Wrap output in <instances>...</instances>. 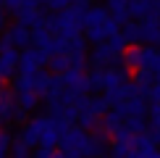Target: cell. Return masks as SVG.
I'll list each match as a JSON object with an SVG mask.
<instances>
[{
  "label": "cell",
  "mask_w": 160,
  "mask_h": 158,
  "mask_svg": "<svg viewBox=\"0 0 160 158\" xmlns=\"http://www.w3.org/2000/svg\"><path fill=\"white\" fill-rule=\"evenodd\" d=\"M123 69L126 71H160V50H155L152 45H131L123 50L121 55Z\"/></svg>",
  "instance_id": "1"
},
{
  "label": "cell",
  "mask_w": 160,
  "mask_h": 158,
  "mask_svg": "<svg viewBox=\"0 0 160 158\" xmlns=\"http://www.w3.org/2000/svg\"><path fill=\"white\" fill-rule=\"evenodd\" d=\"M48 61L50 55L42 48H26L24 53H18V74H37Z\"/></svg>",
  "instance_id": "2"
},
{
  "label": "cell",
  "mask_w": 160,
  "mask_h": 158,
  "mask_svg": "<svg viewBox=\"0 0 160 158\" xmlns=\"http://www.w3.org/2000/svg\"><path fill=\"white\" fill-rule=\"evenodd\" d=\"M89 61H92V66H95V69H108V66H113V63L121 61V53L113 50L108 42H97V48L92 50Z\"/></svg>",
  "instance_id": "3"
},
{
  "label": "cell",
  "mask_w": 160,
  "mask_h": 158,
  "mask_svg": "<svg viewBox=\"0 0 160 158\" xmlns=\"http://www.w3.org/2000/svg\"><path fill=\"white\" fill-rule=\"evenodd\" d=\"M126 82H129V71L126 69H113V66L100 69V90H116Z\"/></svg>",
  "instance_id": "4"
},
{
  "label": "cell",
  "mask_w": 160,
  "mask_h": 158,
  "mask_svg": "<svg viewBox=\"0 0 160 158\" xmlns=\"http://www.w3.org/2000/svg\"><path fill=\"white\" fill-rule=\"evenodd\" d=\"M18 71V50L8 48V50H0V79L8 82V79L16 76Z\"/></svg>",
  "instance_id": "5"
},
{
  "label": "cell",
  "mask_w": 160,
  "mask_h": 158,
  "mask_svg": "<svg viewBox=\"0 0 160 158\" xmlns=\"http://www.w3.org/2000/svg\"><path fill=\"white\" fill-rule=\"evenodd\" d=\"M50 116H34L32 121H26V127L21 129V140L29 145V148H34V145H39V134H42L45 124H48Z\"/></svg>",
  "instance_id": "6"
},
{
  "label": "cell",
  "mask_w": 160,
  "mask_h": 158,
  "mask_svg": "<svg viewBox=\"0 0 160 158\" xmlns=\"http://www.w3.org/2000/svg\"><path fill=\"white\" fill-rule=\"evenodd\" d=\"M139 34L147 45H155L160 40V16H144L139 21Z\"/></svg>",
  "instance_id": "7"
},
{
  "label": "cell",
  "mask_w": 160,
  "mask_h": 158,
  "mask_svg": "<svg viewBox=\"0 0 160 158\" xmlns=\"http://www.w3.org/2000/svg\"><path fill=\"white\" fill-rule=\"evenodd\" d=\"M8 37H11V42H13V48H29V42H32V29L26 24L21 21H16L8 29Z\"/></svg>",
  "instance_id": "8"
},
{
  "label": "cell",
  "mask_w": 160,
  "mask_h": 158,
  "mask_svg": "<svg viewBox=\"0 0 160 158\" xmlns=\"http://www.w3.org/2000/svg\"><path fill=\"white\" fill-rule=\"evenodd\" d=\"M13 111H16V92L5 90L3 95H0V127L13 121Z\"/></svg>",
  "instance_id": "9"
},
{
  "label": "cell",
  "mask_w": 160,
  "mask_h": 158,
  "mask_svg": "<svg viewBox=\"0 0 160 158\" xmlns=\"http://www.w3.org/2000/svg\"><path fill=\"white\" fill-rule=\"evenodd\" d=\"M108 8H102V5H92V8H87L84 11V18H82V26L87 29V26H100V24H105L108 21Z\"/></svg>",
  "instance_id": "10"
},
{
  "label": "cell",
  "mask_w": 160,
  "mask_h": 158,
  "mask_svg": "<svg viewBox=\"0 0 160 158\" xmlns=\"http://www.w3.org/2000/svg\"><path fill=\"white\" fill-rule=\"evenodd\" d=\"M58 140H61V132H58L55 121H52V118H48V124H45L42 134H39V148H48V150H52V148L58 145Z\"/></svg>",
  "instance_id": "11"
},
{
  "label": "cell",
  "mask_w": 160,
  "mask_h": 158,
  "mask_svg": "<svg viewBox=\"0 0 160 158\" xmlns=\"http://www.w3.org/2000/svg\"><path fill=\"white\" fill-rule=\"evenodd\" d=\"M108 13L113 18H116L118 24H123V21H129V0H108Z\"/></svg>",
  "instance_id": "12"
},
{
  "label": "cell",
  "mask_w": 160,
  "mask_h": 158,
  "mask_svg": "<svg viewBox=\"0 0 160 158\" xmlns=\"http://www.w3.org/2000/svg\"><path fill=\"white\" fill-rule=\"evenodd\" d=\"M37 103H39V95H37L34 90L16 92V105H18V108H24L26 113H29V111H34V108H37Z\"/></svg>",
  "instance_id": "13"
},
{
  "label": "cell",
  "mask_w": 160,
  "mask_h": 158,
  "mask_svg": "<svg viewBox=\"0 0 160 158\" xmlns=\"http://www.w3.org/2000/svg\"><path fill=\"white\" fill-rule=\"evenodd\" d=\"M121 34L126 37V42H129V45H137L139 40H142V34H139V21H131V18H129V21H123L121 24Z\"/></svg>",
  "instance_id": "14"
},
{
  "label": "cell",
  "mask_w": 160,
  "mask_h": 158,
  "mask_svg": "<svg viewBox=\"0 0 160 158\" xmlns=\"http://www.w3.org/2000/svg\"><path fill=\"white\" fill-rule=\"evenodd\" d=\"M110 18V16H108ZM84 40L87 42H105V40H108V32H105V24H100V26H87L84 29Z\"/></svg>",
  "instance_id": "15"
},
{
  "label": "cell",
  "mask_w": 160,
  "mask_h": 158,
  "mask_svg": "<svg viewBox=\"0 0 160 158\" xmlns=\"http://www.w3.org/2000/svg\"><path fill=\"white\" fill-rule=\"evenodd\" d=\"M121 127L126 129V132H131V134H139V132H144V116H129V118H123V124Z\"/></svg>",
  "instance_id": "16"
},
{
  "label": "cell",
  "mask_w": 160,
  "mask_h": 158,
  "mask_svg": "<svg viewBox=\"0 0 160 158\" xmlns=\"http://www.w3.org/2000/svg\"><path fill=\"white\" fill-rule=\"evenodd\" d=\"M50 69L55 71V74H63V71H68L71 69V63H68V55L66 53H61V55H50Z\"/></svg>",
  "instance_id": "17"
},
{
  "label": "cell",
  "mask_w": 160,
  "mask_h": 158,
  "mask_svg": "<svg viewBox=\"0 0 160 158\" xmlns=\"http://www.w3.org/2000/svg\"><path fill=\"white\" fill-rule=\"evenodd\" d=\"M108 45H110L113 50H118L121 55H123V50L129 48V42H126V37L121 34V32H116V34H110V37H108Z\"/></svg>",
  "instance_id": "18"
},
{
  "label": "cell",
  "mask_w": 160,
  "mask_h": 158,
  "mask_svg": "<svg viewBox=\"0 0 160 158\" xmlns=\"http://www.w3.org/2000/svg\"><path fill=\"white\" fill-rule=\"evenodd\" d=\"M11 153H13V158H26V155H29V145L18 137L16 142H11Z\"/></svg>",
  "instance_id": "19"
},
{
  "label": "cell",
  "mask_w": 160,
  "mask_h": 158,
  "mask_svg": "<svg viewBox=\"0 0 160 158\" xmlns=\"http://www.w3.org/2000/svg\"><path fill=\"white\" fill-rule=\"evenodd\" d=\"M147 113H150V124H152V129H160V103H152L150 108H147Z\"/></svg>",
  "instance_id": "20"
},
{
  "label": "cell",
  "mask_w": 160,
  "mask_h": 158,
  "mask_svg": "<svg viewBox=\"0 0 160 158\" xmlns=\"http://www.w3.org/2000/svg\"><path fill=\"white\" fill-rule=\"evenodd\" d=\"M45 5H48L50 11H55V13H61V11H66L71 5V0H45Z\"/></svg>",
  "instance_id": "21"
},
{
  "label": "cell",
  "mask_w": 160,
  "mask_h": 158,
  "mask_svg": "<svg viewBox=\"0 0 160 158\" xmlns=\"http://www.w3.org/2000/svg\"><path fill=\"white\" fill-rule=\"evenodd\" d=\"M24 3L26 0H3V8H5V13H18L24 8Z\"/></svg>",
  "instance_id": "22"
},
{
  "label": "cell",
  "mask_w": 160,
  "mask_h": 158,
  "mask_svg": "<svg viewBox=\"0 0 160 158\" xmlns=\"http://www.w3.org/2000/svg\"><path fill=\"white\" fill-rule=\"evenodd\" d=\"M129 158H160V150H131Z\"/></svg>",
  "instance_id": "23"
},
{
  "label": "cell",
  "mask_w": 160,
  "mask_h": 158,
  "mask_svg": "<svg viewBox=\"0 0 160 158\" xmlns=\"http://www.w3.org/2000/svg\"><path fill=\"white\" fill-rule=\"evenodd\" d=\"M11 134H8V132H3V129H0V153H8V150H11Z\"/></svg>",
  "instance_id": "24"
},
{
  "label": "cell",
  "mask_w": 160,
  "mask_h": 158,
  "mask_svg": "<svg viewBox=\"0 0 160 158\" xmlns=\"http://www.w3.org/2000/svg\"><path fill=\"white\" fill-rule=\"evenodd\" d=\"M147 100H152V103H160V82H155L152 87L147 90Z\"/></svg>",
  "instance_id": "25"
},
{
  "label": "cell",
  "mask_w": 160,
  "mask_h": 158,
  "mask_svg": "<svg viewBox=\"0 0 160 158\" xmlns=\"http://www.w3.org/2000/svg\"><path fill=\"white\" fill-rule=\"evenodd\" d=\"M8 48H13V42H11L8 32H5V34H0V50H8Z\"/></svg>",
  "instance_id": "26"
},
{
  "label": "cell",
  "mask_w": 160,
  "mask_h": 158,
  "mask_svg": "<svg viewBox=\"0 0 160 158\" xmlns=\"http://www.w3.org/2000/svg\"><path fill=\"white\" fill-rule=\"evenodd\" d=\"M52 155V150H48V148H39L37 150V158H50Z\"/></svg>",
  "instance_id": "27"
},
{
  "label": "cell",
  "mask_w": 160,
  "mask_h": 158,
  "mask_svg": "<svg viewBox=\"0 0 160 158\" xmlns=\"http://www.w3.org/2000/svg\"><path fill=\"white\" fill-rule=\"evenodd\" d=\"M5 29V11H0V32Z\"/></svg>",
  "instance_id": "28"
},
{
  "label": "cell",
  "mask_w": 160,
  "mask_h": 158,
  "mask_svg": "<svg viewBox=\"0 0 160 158\" xmlns=\"http://www.w3.org/2000/svg\"><path fill=\"white\" fill-rule=\"evenodd\" d=\"M50 158H66V155H63V153H55V150H52V155H50Z\"/></svg>",
  "instance_id": "29"
},
{
  "label": "cell",
  "mask_w": 160,
  "mask_h": 158,
  "mask_svg": "<svg viewBox=\"0 0 160 158\" xmlns=\"http://www.w3.org/2000/svg\"><path fill=\"white\" fill-rule=\"evenodd\" d=\"M97 158H116L113 153H102V155H97Z\"/></svg>",
  "instance_id": "30"
},
{
  "label": "cell",
  "mask_w": 160,
  "mask_h": 158,
  "mask_svg": "<svg viewBox=\"0 0 160 158\" xmlns=\"http://www.w3.org/2000/svg\"><path fill=\"white\" fill-rule=\"evenodd\" d=\"M3 92H5V82H3V79H0V95H3Z\"/></svg>",
  "instance_id": "31"
},
{
  "label": "cell",
  "mask_w": 160,
  "mask_h": 158,
  "mask_svg": "<svg viewBox=\"0 0 160 158\" xmlns=\"http://www.w3.org/2000/svg\"><path fill=\"white\" fill-rule=\"evenodd\" d=\"M0 11H5V8H3V0H0Z\"/></svg>",
  "instance_id": "32"
},
{
  "label": "cell",
  "mask_w": 160,
  "mask_h": 158,
  "mask_svg": "<svg viewBox=\"0 0 160 158\" xmlns=\"http://www.w3.org/2000/svg\"><path fill=\"white\" fill-rule=\"evenodd\" d=\"M37 3H45V0H37Z\"/></svg>",
  "instance_id": "33"
},
{
  "label": "cell",
  "mask_w": 160,
  "mask_h": 158,
  "mask_svg": "<svg viewBox=\"0 0 160 158\" xmlns=\"http://www.w3.org/2000/svg\"><path fill=\"white\" fill-rule=\"evenodd\" d=\"M158 3H160V0H158Z\"/></svg>",
  "instance_id": "34"
},
{
  "label": "cell",
  "mask_w": 160,
  "mask_h": 158,
  "mask_svg": "<svg viewBox=\"0 0 160 158\" xmlns=\"http://www.w3.org/2000/svg\"><path fill=\"white\" fill-rule=\"evenodd\" d=\"M158 42H160V40H158Z\"/></svg>",
  "instance_id": "35"
}]
</instances>
